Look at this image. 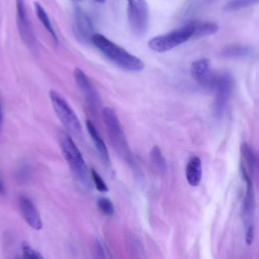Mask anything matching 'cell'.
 Wrapping results in <instances>:
<instances>
[{
	"label": "cell",
	"instance_id": "cell-1",
	"mask_svg": "<svg viewBox=\"0 0 259 259\" xmlns=\"http://www.w3.org/2000/svg\"><path fill=\"white\" fill-rule=\"evenodd\" d=\"M90 41L105 58L125 71L140 72L145 68V64L140 58L128 53L101 33H93Z\"/></svg>",
	"mask_w": 259,
	"mask_h": 259
},
{
	"label": "cell",
	"instance_id": "cell-2",
	"mask_svg": "<svg viewBox=\"0 0 259 259\" xmlns=\"http://www.w3.org/2000/svg\"><path fill=\"white\" fill-rule=\"evenodd\" d=\"M58 141L63 156L75 179L82 188L90 190L92 186L90 171L88 170L86 162L74 140L67 132H60L58 135Z\"/></svg>",
	"mask_w": 259,
	"mask_h": 259
},
{
	"label": "cell",
	"instance_id": "cell-3",
	"mask_svg": "<svg viewBox=\"0 0 259 259\" xmlns=\"http://www.w3.org/2000/svg\"><path fill=\"white\" fill-rule=\"evenodd\" d=\"M102 116L112 148L118 156L133 164L134 160L126 137L114 110L111 107H104L102 110Z\"/></svg>",
	"mask_w": 259,
	"mask_h": 259
},
{
	"label": "cell",
	"instance_id": "cell-4",
	"mask_svg": "<svg viewBox=\"0 0 259 259\" xmlns=\"http://www.w3.org/2000/svg\"><path fill=\"white\" fill-rule=\"evenodd\" d=\"M207 88H210L214 92L213 100V115L220 119L224 116L228 106V102L233 92L234 79L228 72L220 74H211L208 81Z\"/></svg>",
	"mask_w": 259,
	"mask_h": 259
},
{
	"label": "cell",
	"instance_id": "cell-5",
	"mask_svg": "<svg viewBox=\"0 0 259 259\" xmlns=\"http://www.w3.org/2000/svg\"><path fill=\"white\" fill-rule=\"evenodd\" d=\"M194 24L190 22L180 28L152 37L148 41V47L156 53H165L192 38Z\"/></svg>",
	"mask_w": 259,
	"mask_h": 259
},
{
	"label": "cell",
	"instance_id": "cell-6",
	"mask_svg": "<svg viewBox=\"0 0 259 259\" xmlns=\"http://www.w3.org/2000/svg\"><path fill=\"white\" fill-rule=\"evenodd\" d=\"M50 99L54 111L64 127L72 135L80 137L82 135L81 122L68 101L57 91H50Z\"/></svg>",
	"mask_w": 259,
	"mask_h": 259
},
{
	"label": "cell",
	"instance_id": "cell-7",
	"mask_svg": "<svg viewBox=\"0 0 259 259\" xmlns=\"http://www.w3.org/2000/svg\"><path fill=\"white\" fill-rule=\"evenodd\" d=\"M126 14L132 31L143 35L149 25V8L146 0H126Z\"/></svg>",
	"mask_w": 259,
	"mask_h": 259
},
{
	"label": "cell",
	"instance_id": "cell-8",
	"mask_svg": "<svg viewBox=\"0 0 259 259\" xmlns=\"http://www.w3.org/2000/svg\"><path fill=\"white\" fill-rule=\"evenodd\" d=\"M15 4H16V22H17V27H18L20 37L29 50L34 51L36 48V41H35L31 23L27 15L25 0H15Z\"/></svg>",
	"mask_w": 259,
	"mask_h": 259
},
{
	"label": "cell",
	"instance_id": "cell-9",
	"mask_svg": "<svg viewBox=\"0 0 259 259\" xmlns=\"http://www.w3.org/2000/svg\"><path fill=\"white\" fill-rule=\"evenodd\" d=\"M241 173L242 177L246 184L245 195L243 199L242 205V215L245 227H254L253 218H254V209H255V195H254V186L251 175L247 172V170L241 165Z\"/></svg>",
	"mask_w": 259,
	"mask_h": 259
},
{
	"label": "cell",
	"instance_id": "cell-10",
	"mask_svg": "<svg viewBox=\"0 0 259 259\" xmlns=\"http://www.w3.org/2000/svg\"><path fill=\"white\" fill-rule=\"evenodd\" d=\"M74 78L79 89L82 91L83 95L85 96V99L89 104V106L92 109H96L100 104V99L90 79L87 77L85 72L80 68H76L74 70Z\"/></svg>",
	"mask_w": 259,
	"mask_h": 259
},
{
	"label": "cell",
	"instance_id": "cell-11",
	"mask_svg": "<svg viewBox=\"0 0 259 259\" xmlns=\"http://www.w3.org/2000/svg\"><path fill=\"white\" fill-rule=\"evenodd\" d=\"M19 209L23 220L33 230H40L42 228V221L39 212L33 202L26 196L22 195L19 197Z\"/></svg>",
	"mask_w": 259,
	"mask_h": 259
},
{
	"label": "cell",
	"instance_id": "cell-12",
	"mask_svg": "<svg viewBox=\"0 0 259 259\" xmlns=\"http://www.w3.org/2000/svg\"><path fill=\"white\" fill-rule=\"evenodd\" d=\"M75 31L82 41H90L93 32V24L88 15L81 9L75 11Z\"/></svg>",
	"mask_w": 259,
	"mask_h": 259
},
{
	"label": "cell",
	"instance_id": "cell-13",
	"mask_svg": "<svg viewBox=\"0 0 259 259\" xmlns=\"http://www.w3.org/2000/svg\"><path fill=\"white\" fill-rule=\"evenodd\" d=\"M209 60L199 59L194 61L190 66V75L193 80L203 87H206L208 79L211 74H209Z\"/></svg>",
	"mask_w": 259,
	"mask_h": 259
},
{
	"label": "cell",
	"instance_id": "cell-14",
	"mask_svg": "<svg viewBox=\"0 0 259 259\" xmlns=\"http://www.w3.org/2000/svg\"><path fill=\"white\" fill-rule=\"evenodd\" d=\"M86 128L93 141V144L99 154V157L101 158V160L105 163V164H109L110 163V159H109V154H108V150L101 138V136L99 135L98 131L96 130L95 125L89 120V119H86Z\"/></svg>",
	"mask_w": 259,
	"mask_h": 259
},
{
	"label": "cell",
	"instance_id": "cell-15",
	"mask_svg": "<svg viewBox=\"0 0 259 259\" xmlns=\"http://www.w3.org/2000/svg\"><path fill=\"white\" fill-rule=\"evenodd\" d=\"M202 175V167L201 161L197 156H193L190 158L186 165L185 176L186 180L191 186H197L200 183Z\"/></svg>",
	"mask_w": 259,
	"mask_h": 259
},
{
	"label": "cell",
	"instance_id": "cell-16",
	"mask_svg": "<svg viewBox=\"0 0 259 259\" xmlns=\"http://www.w3.org/2000/svg\"><path fill=\"white\" fill-rule=\"evenodd\" d=\"M223 55L229 59H245L254 55V49L245 45H232L224 49Z\"/></svg>",
	"mask_w": 259,
	"mask_h": 259
},
{
	"label": "cell",
	"instance_id": "cell-17",
	"mask_svg": "<svg viewBox=\"0 0 259 259\" xmlns=\"http://www.w3.org/2000/svg\"><path fill=\"white\" fill-rule=\"evenodd\" d=\"M150 162L154 171L163 176L167 172V162L158 146H154L150 152Z\"/></svg>",
	"mask_w": 259,
	"mask_h": 259
},
{
	"label": "cell",
	"instance_id": "cell-18",
	"mask_svg": "<svg viewBox=\"0 0 259 259\" xmlns=\"http://www.w3.org/2000/svg\"><path fill=\"white\" fill-rule=\"evenodd\" d=\"M241 154H242V164L243 167L247 170V172L251 175H253L255 171V165H256V156L253 152V150L250 148V146L247 143H243L241 145Z\"/></svg>",
	"mask_w": 259,
	"mask_h": 259
},
{
	"label": "cell",
	"instance_id": "cell-19",
	"mask_svg": "<svg viewBox=\"0 0 259 259\" xmlns=\"http://www.w3.org/2000/svg\"><path fill=\"white\" fill-rule=\"evenodd\" d=\"M34 10H35V14L38 18V20L41 22V24L44 25V27L48 30V32L51 34V36L53 37V39L58 42V37H57V34L55 32V29L52 25V22L50 20V17L47 13V11L45 10V8L38 3V2H34Z\"/></svg>",
	"mask_w": 259,
	"mask_h": 259
},
{
	"label": "cell",
	"instance_id": "cell-20",
	"mask_svg": "<svg viewBox=\"0 0 259 259\" xmlns=\"http://www.w3.org/2000/svg\"><path fill=\"white\" fill-rule=\"evenodd\" d=\"M193 24H194V31H193L192 37L194 38L213 34L219 29V26L213 22H208V21L193 22Z\"/></svg>",
	"mask_w": 259,
	"mask_h": 259
},
{
	"label": "cell",
	"instance_id": "cell-21",
	"mask_svg": "<svg viewBox=\"0 0 259 259\" xmlns=\"http://www.w3.org/2000/svg\"><path fill=\"white\" fill-rule=\"evenodd\" d=\"M126 245L128 246V252H131L134 256H143L144 247L142 245V242L135 236V234L130 233L128 235H126Z\"/></svg>",
	"mask_w": 259,
	"mask_h": 259
},
{
	"label": "cell",
	"instance_id": "cell-22",
	"mask_svg": "<svg viewBox=\"0 0 259 259\" xmlns=\"http://www.w3.org/2000/svg\"><path fill=\"white\" fill-rule=\"evenodd\" d=\"M257 2L258 0H230L225 4L224 9L227 11H234V10L248 7Z\"/></svg>",
	"mask_w": 259,
	"mask_h": 259
},
{
	"label": "cell",
	"instance_id": "cell-23",
	"mask_svg": "<svg viewBox=\"0 0 259 259\" xmlns=\"http://www.w3.org/2000/svg\"><path fill=\"white\" fill-rule=\"evenodd\" d=\"M97 206L99 210L107 217H111L114 213V206L111 200L107 197H99L97 200Z\"/></svg>",
	"mask_w": 259,
	"mask_h": 259
},
{
	"label": "cell",
	"instance_id": "cell-24",
	"mask_svg": "<svg viewBox=\"0 0 259 259\" xmlns=\"http://www.w3.org/2000/svg\"><path fill=\"white\" fill-rule=\"evenodd\" d=\"M90 177H91V181L94 183V185L98 191H100V192L108 191V187H107L106 183L104 182V180L102 179V177L99 175V173L96 170H94V169L90 170Z\"/></svg>",
	"mask_w": 259,
	"mask_h": 259
},
{
	"label": "cell",
	"instance_id": "cell-25",
	"mask_svg": "<svg viewBox=\"0 0 259 259\" xmlns=\"http://www.w3.org/2000/svg\"><path fill=\"white\" fill-rule=\"evenodd\" d=\"M21 250H22V256L25 258H33V259H39L42 258V255L33 249L29 244L27 243H22L21 245Z\"/></svg>",
	"mask_w": 259,
	"mask_h": 259
},
{
	"label": "cell",
	"instance_id": "cell-26",
	"mask_svg": "<svg viewBox=\"0 0 259 259\" xmlns=\"http://www.w3.org/2000/svg\"><path fill=\"white\" fill-rule=\"evenodd\" d=\"M93 250L95 253V256L98 258H106V254H105V250L103 245L101 244V242L99 240H95L94 245H93Z\"/></svg>",
	"mask_w": 259,
	"mask_h": 259
},
{
	"label": "cell",
	"instance_id": "cell-27",
	"mask_svg": "<svg viewBox=\"0 0 259 259\" xmlns=\"http://www.w3.org/2000/svg\"><path fill=\"white\" fill-rule=\"evenodd\" d=\"M2 102H1V97H0V127H1V123H2Z\"/></svg>",
	"mask_w": 259,
	"mask_h": 259
},
{
	"label": "cell",
	"instance_id": "cell-28",
	"mask_svg": "<svg viewBox=\"0 0 259 259\" xmlns=\"http://www.w3.org/2000/svg\"><path fill=\"white\" fill-rule=\"evenodd\" d=\"M4 191H5V189H4L3 183H2V181H1V179H0V194H3Z\"/></svg>",
	"mask_w": 259,
	"mask_h": 259
},
{
	"label": "cell",
	"instance_id": "cell-29",
	"mask_svg": "<svg viewBox=\"0 0 259 259\" xmlns=\"http://www.w3.org/2000/svg\"><path fill=\"white\" fill-rule=\"evenodd\" d=\"M95 1H97V2H100V3H102V2H104L105 0H95Z\"/></svg>",
	"mask_w": 259,
	"mask_h": 259
},
{
	"label": "cell",
	"instance_id": "cell-30",
	"mask_svg": "<svg viewBox=\"0 0 259 259\" xmlns=\"http://www.w3.org/2000/svg\"><path fill=\"white\" fill-rule=\"evenodd\" d=\"M74 1H76V2H80V1H82V0H74Z\"/></svg>",
	"mask_w": 259,
	"mask_h": 259
}]
</instances>
